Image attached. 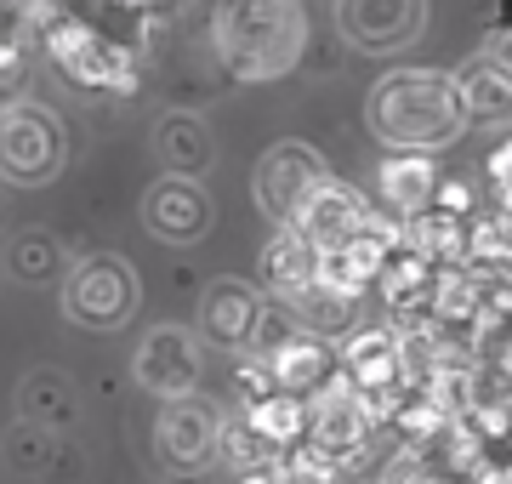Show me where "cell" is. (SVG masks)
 <instances>
[{
  "instance_id": "1",
  "label": "cell",
  "mask_w": 512,
  "mask_h": 484,
  "mask_svg": "<svg viewBox=\"0 0 512 484\" xmlns=\"http://www.w3.org/2000/svg\"><path fill=\"white\" fill-rule=\"evenodd\" d=\"M370 131L393 149H444L467 131L461 86L439 69H393L370 92Z\"/></svg>"
},
{
  "instance_id": "2",
  "label": "cell",
  "mask_w": 512,
  "mask_h": 484,
  "mask_svg": "<svg viewBox=\"0 0 512 484\" xmlns=\"http://www.w3.org/2000/svg\"><path fill=\"white\" fill-rule=\"evenodd\" d=\"M308 46L302 0H222L217 6V57L239 80H279L296 69Z\"/></svg>"
},
{
  "instance_id": "3",
  "label": "cell",
  "mask_w": 512,
  "mask_h": 484,
  "mask_svg": "<svg viewBox=\"0 0 512 484\" xmlns=\"http://www.w3.org/2000/svg\"><path fill=\"white\" fill-rule=\"evenodd\" d=\"M63 154H69V137H63V120H57L46 103L35 97H12L0 109V177L6 183H52L63 171Z\"/></svg>"
},
{
  "instance_id": "4",
  "label": "cell",
  "mask_w": 512,
  "mask_h": 484,
  "mask_svg": "<svg viewBox=\"0 0 512 484\" xmlns=\"http://www.w3.org/2000/svg\"><path fill=\"white\" fill-rule=\"evenodd\" d=\"M143 302V285H137V268L126 257H80L63 274V314L86 331H120Z\"/></svg>"
},
{
  "instance_id": "5",
  "label": "cell",
  "mask_w": 512,
  "mask_h": 484,
  "mask_svg": "<svg viewBox=\"0 0 512 484\" xmlns=\"http://www.w3.org/2000/svg\"><path fill=\"white\" fill-rule=\"evenodd\" d=\"M46 52L57 57V69L74 86H97V92H131L137 86V57L109 40L103 29L80 18H52L46 23Z\"/></svg>"
},
{
  "instance_id": "6",
  "label": "cell",
  "mask_w": 512,
  "mask_h": 484,
  "mask_svg": "<svg viewBox=\"0 0 512 484\" xmlns=\"http://www.w3.org/2000/svg\"><path fill=\"white\" fill-rule=\"evenodd\" d=\"M217 439H222V410L211 399H165L160 422H154V450H160L165 473H205L217 462Z\"/></svg>"
},
{
  "instance_id": "7",
  "label": "cell",
  "mask_w": 512,
  "mask_h": 484,
  "mask_svg": "<svg viewBox=\"0 0 512 484\" xmlns=\"http://www.w3.org/2000/svg\"><path fill=\"white\" fill-rule=\"evenodd\" d=\"M370 405L365 393L348 382V371H336L325 382V388L308 399V439L319 450H330L336 462H342V473H348L353 462H359V450H365V433H370Z\"/></svg>"
},
{
  "instance_id": "8",
  "label": "cell",
  "mask_w": 512,
  "mask_h": 484,
  "mask_svg": "<svg viewBox=\"0 0 512 484\" xmlns=\"http://www.w3.org/2000/svg\"><path fill=\"white\" fill-rule=\"evenodd\" d=\"M325 177H330L325 160H319L308 143H274V149L262 154L251 188H256V205L285 228V223H296V211L313 200V188L325 183Z\"/></svg>"
},
{
  "instance_id": "9",
  "label": "cell",
  "mask_w": 512,
  "mask_h": 484,
  "mask_svg": "<svg viewBox=\"0 0 512 484\" xmlns=\"http://www.w3.org/2000/svg\"><path fill=\"white\" fill-rule=\"evenodd\" d=\"M200 336L183 331V325H154L137 348V382L160 399H183V393L200 388Z\"/></svg>"
},
{
  "instance_id": "10",
  "label": "cell",
  "mask_w": 512,
  "mask_h": 484,
  "mask_svg": "<svg viewBox=\"0 0 512 484\" xmlns=\"http://www.w3.org/2000/svg\"><path fill=\"white\" fill-rule=\"evenodd\" d=\"M143 228L165 245H194L205 240L211 228V200H205L200 177H183V171H165L160 183L143 194Z\"/></svg>"
},
{
  "instance_id": "11",
  "label": "cell",
  "mask_w": 512,
  "mask_h": 484,
  "mask_svg": "<svg viewBox=\"0 0 512 484\" xmlns=\"http://www.w3.org/2000/svg\"><path fill=\"white\" fill-rule=\"evenodd\" d=\"M421 0H336V23L342 40H353L359 52H399L421 35Z\"/></svg>"
},
{
  "instance_id": "12",
  "label": "cell",
  "mask_w": 512,
  "mask_h": 484,
  "mask_svg": "<svg viewBox=\"0 0 512 484\" xmlns=\"http://www.w3.org/2000/svg\"><path fill=\"white\" fill-rule=\"evenodd\" d=\"M376 211L365 205V194H353L348 183H336V177H325V183L313 188V200L296 211V223L291 228H302L313 245H319V257L325 251H342V245L359 234V228L370 223Z\"/></svg>"
},
{
  "instance_id": "13",
  "label": "cell",
  "mask_w": 512,
  "mask_h": 484,
  "mask_svg": "<svg viewBox=\"0 0 512 484\" xmlns=\"http://www.w3.org/2000/svg\"><path fill=\"white\" fill-rule=\"evenodd\" d=\"M256 319H262V297H256L245 280H217L200 302V331L211 348H234L245 354L256 336Z\"/></svg>"
},
{
  "instance_id": "14",
  "label": "cell",
  "mask_w": 512,
  "mask_h": 484,
  "mask_svg": "<svg viewBox=\"0 0 512 484\" xmlns=\"http://www.w3.org/2000/svg\"><path fill=\"white\" fill-rule=\"evenodd\" d=\"M461 103H467V126H512V69L495 52L473 57L456 75Z\"/></svg>"
},
{
  "instance_id": "15",
  "label": "cell",
  "mask_w": 512,
  "mask_h": 484,
  "mask_svg": "<svg viewBox=\"0 0 512 484\" xmlns=\"http://www.w3.org/2000/svg\"><path fill=\"white\" fill-rule=\"evenodd\" d=\"M342 371L359 393H387L404 388V359H399V331H359L342 348Z\"/></svg>"
},
{
  "instance_id": "16",
  "label": "cell",
  "mask_w": 512,
  "mask_h": 484,
  "mask_svg": "<svg viewBox=\"0 0 512 484\" xmlns=\"http://www.w3.org/2000/svg\"><path fill=\"white\" fill-rule=\"evenodd\" d=\"M262 280H268V291H274L279 302H291L296 291H308L313 280H319V245L302 234V228H279L274 240H268V251H262Z\"/></svg>"
},
{
  "instance_id": "17",
  "label": "cell",
  "mask_w": 512,
  "mask_h": 484,
  "mask_svg": "<svg viewBox=\"0 0 512 484\" xmlns=\"http://www.w3.org/2000/svg\"><path fill=\"white\" fill-rule=\"evenodd\" d=\"M268 359H274L279 388L302 393V399H313V393L336 376V354H330V342H325V336H313V331H302V325H296V331L285 336Z\"/></svg>"
},
{
  "instance_id": "18",
  "label": "cell",
  "mask_w": 512,
  "mask_h": 484,
  "mask_svg": "<svg viewBox=\"0 0 512 484\" xmlns=\"http://www.w3.org/2000/svg\"><path fill=\"white\" fill-rule=\"evenodd\" d=\"M382 200L399 211V217H416L439 200V166L427 149H399L382 166Z\"/></svg>"
},
{
  "instance_id": "19",
  "label": "cell",
  "mask_w": 512,
  "mask_h": 484,
  "mask_svg": "<svg viewBox=\"0 0 512 484\" xmlns=\"http://www.w3.org/2000/svg\"><path fill=\"white\" fill-rule=\"evenodd\" d=\"M154 154L165 160V171H183V177H200L211 166V131L194 114H160L154 126Z\"/></svg>"
},
{
  "instance_id": "20",
  "label": "cell",
  "mask_w": 512,
  "mask_h": 484,
  "mask_svg": "<svg viewBox=\"0 0 512 484\" xmlns=\"http://www.w3.org/2000/svg\"><path fill=\"white\" fill-rule=\"evenodd\" d=\"M245 416H251V428L262 433L279 456L308 439V399H302V393H291V388H274V393H262V399H251V410H245Z\"/></svg>"
},
{
  "instance_id": "21",
  "label": "cell",
  "mask_w": 512,
  "mask_h": 484,
  "mask_svg": "<svg viewBox=\"0 0 512 484\" xmlns=\"http://www.w3.org/2000/svg\"><path fill=\"white\" fill-rule=\"evenodd\" d=\"M18 416L35 428H63L74 416V388L57 371H29L18 382Z\"/></svg>"
},
{
  "instance_id": "22",
  "label": "cell",
  "mask_w": 512,
  "mask_h": 484,
  "mask_svg": "<svg viewBox=\"0 0 512 484\" xmlns=\"http://www.w3.org/2000/svg\"><path fill=\"white\" fill-rule=\"evenodd\" d=\"M285 308L296 314L302 331L325 336V342H330V336H342V331H348V319H353V297H348V291H336V285H325V280H313L308 291H296Z\"/></svg>"
},
{
  "instance_id": "23",
  "label": "cell",
  "mask_w": 512,
  "mask_h": 484,
  "mask_svg": "<svg viewBox=\"0 0 512 484\" xmlns=\"http://www.w3.org/2000/svg\"><path fill=\"white\" fill-rule=\"evenodd\" d=\"M6 268L29 285H46V280L63 274V245H57L46 228H23V234H12V245H6Z\"/></svg>"
},
{
  "instance_id": "24",
  "label": "cell",
  "mask_w": 512,
  "mask_h": 484,
  "mask_svg": "<svg viewBox=\"0 0 512 484\" xmlns=\"http://www.w3.org/2000/svg\"><path fill=\"white\" fill-rule=\"evenodd\" d=\"M217 462H228L234 473H256V467H274V462H279V450L251 428V416H222Z\"/></svg>"
},
{
  "instance_id": "25",
  "label": "cell",
  "mask_w": 512,
  "mask_h": 484,
  "mask_svg": "<svg viewBox=\"0 0 512 484\" xmlns=\"http://www.w3.org/2000/svg\"><path fill=\"white\" fill-rule=\"evenodd\" d=\"M6 456H12V467L18 473H46V428H35V422H23L6 433Z\"/></svg>"
},
{
  "instance_id": "26",
  "label": "cell",
  "mask_w": 512,
  "mask_h": 484,
  "mask_svg": "<svg viewBox=\"0 0 512 484\" xmlns=\"http://www.w3.org/2000/svg\"><path fill=\"white\" fill-rule=\"evenodd\" d=\"M433 205H444V211L467 217V205H473V188H467V183H439V200H433Z\"/></svg>"
},
{
  "instance_id": "27",
  "label": "cell",
  "mask_w": 512,
  "mask_h": 484,
  "mask_svg": "<svg viewBox=\"0 0 512 484\" xmlns=\"http://www.w3.org/2000/svg\"><path fill=\"white\" fill-rule=\"evenodd\" d=\"M171 484H205V473H171Z\"/></svg>"
}]
</instances>
